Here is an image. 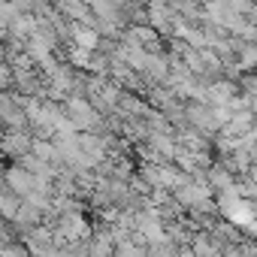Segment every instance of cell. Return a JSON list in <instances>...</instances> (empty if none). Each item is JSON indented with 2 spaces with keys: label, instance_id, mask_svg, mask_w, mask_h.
<instances>
[{
  "label": "cell",
  "instance_id": "obj_1",
  "mask_svg": "<svg viewBox=\"0 0 257 257\" xmlns=\"http://www.w3.org/2000/svg\"><path fill=\"white\" fill-rule=\"evenodd\" d=\"M185 121L194 134H200L209 143H215L218 134H221V124H218L212 106H206V103H185Z\"/></svg>",
  "mask_w": 257,
  "mask_h": 257
},
{
  "label": "cell",
  "instance_id": "obj_4",
  "mask_svg": "<svg viewBox=\"0 0 257 257\" xmlns=\"http://www.w3.org/2000/svg\"><path fill=\"white\" fill-rule=\"evenodd\" d=\"M236 94H239V91H236V82H230V79L209 82V85H206V106H227Z\"/></svg>",
  "mask_w": 257,
  "mask_h": 257
},
{
  "label": "cell",
  "instance_id": "obj_2",
  "mask_svg": "<svg viewBox=\"0 0 257 257\" xmlns=\"http://www.w3.org/2000/svg\"><path fill=\"white\" fill-rule=\"evenodd\" d=\"M34 176L31 173H25L19 164H10V167H4V188L10 191V194H16L19 200H28L31 194H34Z\"/></svg>",
  "mask_w": 257,
  "mask_h": 257
},
{
  "label": "cell",
  "instance_id": "obj_3",
  "mask_svg": "<svg viewBox=\"0 0 257 257\" xmlns=\"http://www.w3.org/2000/svg\"><path fill=\"white\" fill-rule=\"evenodd\" d=\"M31 152V137L28 134H4L0 140V158H10L13 164Z\"/></svg>",
  "mask_w": 257,
  "mask_h": 257
},
{
  "label": "cell",
  "instance_id": "obj_5",
  "mask_svg": "<svg viewBox=\"0 0 257 257\" xmlns=\"http://www.w3.org/2000/svg\"><path fill=\"white\" fill-rule=\"evenodd\" d=\"M19 206H22V200L16 197V194H10L4 185H0V221H13L16 218V212H19Z\"/></svg>",
  "mask_w": 257,
  "mask_h": 257
},
{
  "label": "cell",
  "instance_id": "obj_6",
  "mask_svg": "<svg viewBox=\"0 0 257 257\" xmlns=\"http://www.w3.org/2000/svg\"><path fill=\"white\" fill-rule=\"evenodd\" d=\"M0 91H13V67L0 64Z\"/></svg>",
  "mask_w": 257,
  "mask_h": 257
}]
</instances>
